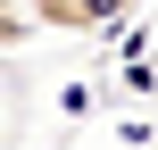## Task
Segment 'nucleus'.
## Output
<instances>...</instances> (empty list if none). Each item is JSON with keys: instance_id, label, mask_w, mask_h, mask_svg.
<instances>
[{"instance_id": "2", "label": "nucleus", "mask_w": 158, "mask_h": 150, "mask_svg": "<svg viewBox=\"0 0 158 150\" xmlns=\"http://www.w3.org/2000/svg\"><path fill=\"white\" fill-rule=\"evenodd\" d=\"M17 42H25V8H8V0H0V50H17Z\"/></svg>"}, {"instance_id": "1", "label": "nucleus", "mask_w": 158, "mask_h": 150, "mask_svg": "<svg viewBox=\"0 0 158 150\" xmlns=\"http://www.w3.org/2000/svg\"><path fill=\"white\" fill-rule=\"evenodd\" d=\"M142 0H25V25H50V33H108L125 25Z\"/></svg>"}]
</instances>
